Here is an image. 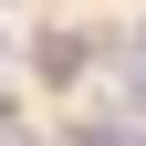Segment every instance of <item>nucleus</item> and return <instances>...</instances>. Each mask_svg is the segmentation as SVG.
<instances>
[{
  "instance_id": "1",
  "label": "nucleus",
  "mask_w": 146,
  "mask_h": 146,
  "mask_svg": "<svg viewBox=\"0 0 146 146\" xmlns=\"http://www.w3.org/2000/svg\"><path fill=\"white\" fill-rule=\"evenodd\" d=\"M0 42H11V31H0Z\"/></svg>"
}]
</instances>
